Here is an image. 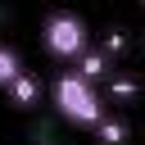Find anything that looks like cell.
Listing matches in <instances>:
<instances>
[{
	"mask_svg": "<svg viewBox=\"0 0 145 145\" xmlns=\"http://www.w3.org/2000/svg\"><path fill=\"white\" fill-rule=\"evenodd\" d=\"M50 100H54L59 118L72 122V127H95V122L104 118V100H100L95 82H86L77 68H63V72L50 82Z\"/></svg>",
	"mask_w": 145,
	"mask_h": 145,
	"instance_id": "obj_1",
	"label": "cell"
},
{
	"mask_svg": "<svg viewBox=\"0 0 145 145\" xmlns=\"http://www.w3.org/2000/svg\"><path fill=\"white\" fill-rule=\"evenodd\" d=\"M41 41H45V50H50L54 59H63V63H72V59H77V54L91 45L86 23H82L77 14H68V9H59V14H50V18H45Z\"/></svg>",
	"mask_w": 145,
	"mask_h": 145,
	"instance_id": "obj_2",
	"label": "cell"
},
{
	"mask_svg": "<svg viewBox=\"0 0 145 145\" xmlns=\"http://www.w3.org/2000/svg\"><path fill=\"white\" fill-rule=\"evenodd\" d=\"M5 91H9V100H14L18 109H32V104L41 100V82H36V77L27 72V68H23V72H18V77H14V82H9Z\"/></svg>",
	"mask_w": 145,
	"mask_h": 145,
	"instance_id": "obj_3",
	"label": "cell"
},
{
	"mask_svg": "<svg viewBox=\"0 0 145 145\" xmlns=\"http://www.w3.org/2000/svg\"><path fill=\"white\" fill-rule=\"evenodd\" d=\"M72 63H77V72H82L86 82H100V77H109V50H91V45H86V50H82Z\"/></svg>",
	"mask_w": 145,
	"mask_h": 145,
	"instance_id": "obj_4",
	"label": "cell"
},
{
	"mask_svg": "<svg viewBox=\"0 0 145 145\" xmlns=\"http://www.w3.org/2000/svg\"><path fill=\"white\" fill-rule=\"evenodd\" d=\"M18 72H23V59H18V50L0 45V86H9V82H14Z\"/></svg>",
	"mask_w": 145,
	"mask_h": 145,
	"instance_id": "obj_5",
	"label": "cell"
},
{
	"mask_svg": "<svg viewBox=\"0 0 145 145\" xmlns=\"http://www.w3.org/2000/svg\"><path fill=\"white\" fill-rule=\"evenodd\" d=\"M95 131H100V140H104V145H122V140H127V127H122L118 118H100V122H95Z\"/></svg>",
	"mask_w": 145,
	"mask_h": 145,
	"instance_id": "obj_6",
	"label": "cell"
},
{
	"mask_svg": "<svg viewBox=\"0 0 145 145\" xmlns=\"http://www.w3.org/2000/svg\"><path fill=\"white\" fill-rule=\"evenodd\" d=\"M109 91L118 100H131V77H109Z\"/></svg>",
	"mask_w": 145,
	"mask_h": 145,
	"instance_id": "obj_7",
	"label": "cell"
}]
</instances>
